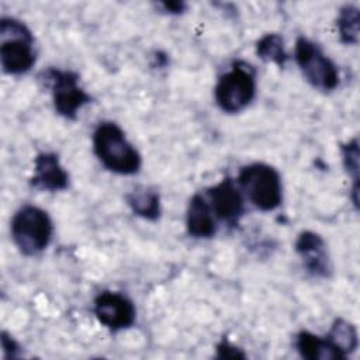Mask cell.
Wrapping results in <instances>:
<instances>
[{
	"mask_svg": "<svg viewBox=\"0 0 360 360\" xmlns=\"http://www.w3.org/2000/svg\"><path fill=\"white\" fill-rule=\"evenodd\" d=\"M294 250L302 260L305 270L319 278H328L332 274V262L323 238L314 231H302L298 233Z\"/></svg>",
	"mask_w": 360,
	"mask_h": 360,
	"instance_id": "10",
	"label": "cell"
},
{
	"mask_svg": "<svg viewBox=\"0 0 360 360\" xmlns=\"http://www.w3.org/2000/svg\"><path fill=\"white\" fill-rule=\"evenodd\" d=\"M207 194L215 218L228 226H238L245 214V200L239 186L231 177H224L219 183L210 187Z\"/></svg>",
	"mask_w": 360,
	"mask_h": 360,
	"instance_id": "9",
	"label": "cell"
},
{
	"mask_svg": "<svg viewBox=\"0 0 360 360\" xmlns=\"http://www.w3.org/2000/svg\"><path fill=\"white\" fill-rule=\"evenodd\" d=\"M326 338L345 357L353 353L359 345L356 326L343 318H336L332 322Z\"/></svg>",
	"mask_w": 360,
	"mask_h": 360,
	"instance_id": "15",
	"label": "cell"
},
{
	"mask_svg": "<svg viewBox=\"0 0 360 360\" xmlns=\"http://www.w3.org/2000/svg\"><path fill=\"white\" fill-rule=\"evenodd\" d=\"M208 200L201 194H194L187 205L186 228L195 239H210L217 233V221Z\"/></svg>",
	"mask_w": 360,
	"mask_h": 360,
	"instance_id": "12",
	"label": "cell"
},
{
	"mask_svg": "<svg viewBox=\"0 0 360 360\" xmlns=\"http://www.w3.org/2000/svg\"><path fill=\"white\" fill-rule=\"evenodd\" d=\"M338 34L339 39L345 45L359 44V27H360V11L359 7L353 4H345L340 7L338 20Z\"/></svg>",
	"mask_w": 360,
	"mask_h": 360,
	"instance_id": "17",
	"label": "cell"
},
{
	"mask_svg": "<svg viewBox=\"0 0 360 360\" xmlns=\"http://www.w3.org/2000/svg\"><path fill=\"white\" fill-rule=\"evenodd\" d=\"M93 150L100 163L115 174L132 176L142 167L138 149L127 139L122 128L112 121H103L96 127Z\"/></svg>",
	"mask_w": 360,
	"mask_h": 360,
	"instance_id": "1",
	"label": "cell"
},
{
	"mask_svg": "<svg viewBox=\"0 0 360 360\" xmlns=\"http://www.w3.org/2000/svg\"><path fill=\"white\" fill-rule=\"evenodd\" d=\"M0 342H1V349H3V356L6 359H14L20 354V345L14 340V338L7 333L6 330L1 332V338H0Z\"/></svg>",
	"mask_w": 360,
	"mask_h": 360,
	"instance_id": "20",
	"label": "cell"
},
{
	"mask_svg": "<svg viewBox=\"0 0 360 360\" xmlns=\"http://www.w3.org/2000/svg\"><path fill=\"white\" fill-rule=\"evenodd\" d=\"M256 53L264 62H271L278 68H284L290 59L285 51L284 38L277 32H269L256 42Z\"/></svg>",
	"mask_w": 360,
	"mask_h": 360,
	"instance_id": "16",
	"label": "cell"
},
{
	"mask_svg": "<svg viewBox=\"0 0 360 360\" xmlns=\"http://www.w3.org/2000/svg\"><path fill=\"white\" fill-rule=\"evenodd\" d=\"M10 232L14 245L22 255L37 256L51 243L53 225L45 210L25 204L13 215Z\"/></svg>",
	"mask_w": 360,
	"mask_h": 360,
	"instance_id": "4",
	"label": "cell"
},
{
	"mask_svg": "<svg viewBox=\"0 0 360 360\" xmlns=\"http://www.w3.org/2000/svg\"><path fill=\"white\" fill-rule=\"evenodd\" d=\"M340 153H342V160L346 172L353 180V187H352V200L354 207L357 208L359 205V141L357 138H353L347 141L346 143L340 145Z\"/></svg>",
	"mask_w": 360,
	"mask_h": 360,
	"instance_id": "18",
	"label": "cell"
},
{
	"mask_svg": "<svg viewBox=\"0 0 360 360\" xmlns=\"http://www.w3.org/2000/svg\"><path fill=\"white\" fill-rule=\"evenodd\" d=\"M217 357L218 359H245L246 354L235 345H232L229 340H226L225 338L217 343Z\"/></svg>",
	"mask_w": 360,
	"mask_h": 360,
	"instance_id": "19",
	"label": "cell"
},
{
	"mask_svg": "<svg viewBox=\"0 0 360 360\" xmlns=\"http://www.w3.org/2000/svg\"><path fill=\"white\" fill-rule=\"evenodd\" d=\"M256 96L255 69L243 62L236 60L231 69L222 73L214 87V98L218 108L226 114H236L245 110Z\"/></svg>",
	"mask_w": 360,
	"mask_h": 360,
	"instance_id": "5",
	"label": "cell"
},
{
	"mask_svg": "<svg viewBox=\"0 0 360 360\" xmlns=\"http://www.w3.org/2000/svg\"><path fill=\"white\" fill-rule=\"evenodd\" d=\"M0 63L7 75H24L35 65L34 35L30 28L14 17L0 20Z\"/></svg>",
	"mask_w": 360,
	"mask_h": 360,
	"instance_id": "2",
	"label": "cell"
},
{
	"mask_svg": "<svg viewBox=\"0 0 360 360\" xmlns=\"http://www.w3.org/2000/svg\"><path fill=\"white\" fill-rule=\"evenodd\" d=\"M156 6H158V8L162 10V13L170 14V15H179V14H183L187 10V4L184 1H179V0L160 1Z\"/></svg>",
	"mask_w": 360,
	"mask_h": 360,
	"instance_id": "21",
	"label": "cell"
},
{
	"mask_svg": "<svg viewBox=\"0 0 360 360\" xmlns=\"http://www.w3.org/2000/svg\"><path fill=\"white\" fill-rule=\"evenodd\" d=\"M93 311L97 321L112 332L131 328L136 319L134 302L117 291H101L97 294Z\"/></svg>",
	"mask_w": 360,
	"mask_h": 360,
	"instance_id": "8",
	"label": "cell"
},
{
	"mask_svg": "<svg viewBox=\"0 0 360 360\" xmlns=\"http://www.w3.org/2000/svg\"><path fill=\"white\" fill-rule=\"evenodd\" d=\"M39 77L51 89L55 111L66 120H76L79 110L91 103V96L80 86V77L73 70L48 68Z\"/></svg>",
	"mask_w": 360,
	"mask_h": 360,
	"instance_id": "7",
	"label": "cell"
},
{
	"mask_svg": "<svg viewBox=\"0 0 360 360\" xmlns=\"http://www.w3.org/2000/svg\"><path fill=\"white\" fill-rule=\"evenodd\" d=\"M295 349L301 357L308 360H345L346 357L328 340L308 330H301L295 336Z\"/></svg>",
	"mask_w": 360,
	"mask_h": 360,
	"instance_id": "13",
	"label": "cell"
},
{
	"mask_svg": "<svg viewBox=\"0 0 360 360\" xmlns=\"http://www.w3.org/2000/svg\"><path fill=\"white\" fill-rule=\"evenodd\" d=\"M125 202L136 217L148 221H156L160 217V195L152 187H135L125 194Z\"/></svg>",
	"mask_w": 360,
	"mask_h": 360,
	"instance_id": "14",
	"label": "cell"
},
{
	"mask_svg": "<svg viewBox=\"0 0 360 360\" xmlns=\"http://www.w3.org/2000/svg\"><path fill=\"white\" fill-rule=\"evenodd\" d=\"M236 183L250 204L260 211H274L283 201L281 176L267 163L255 162L242 166Z\"/></svg>",
	"mask_w": 360,
	"mask_h": 360,
	"instance_id": "3",
	"label": "cell"
},
{
	"mask_svg": "<svg viewBox=\"0 0 360 360\" xmlns=\"http://www.w3.org/2000/svg\"><path fill=\"white\" fill-rule=\"evenodd\" d=\"M31 186L42 191H62L69 187V173L53 152H41L34 159Z\"/></svg>",
	"mask_w": 360,
	"mask_h": 360,
	"instance_id": "11",
	"label": "cell"
},
{
	"mask_svg": "<svg viewBox=\"0 0 360 360\" xmlns=\"http://www.w3.org/2000/svg\"><path fill=\"white\" fill-rule=\"evenodd\" d=\"M294 55L302 76L314 89L328 93L339 86L338 66L323 53L318 44L307 37H298Z\"/></svg>",
	"mask_w": 360,
	"mask_h": 360,
	"instance_id": "6",
	"label": "cell"
}]
</instances>
